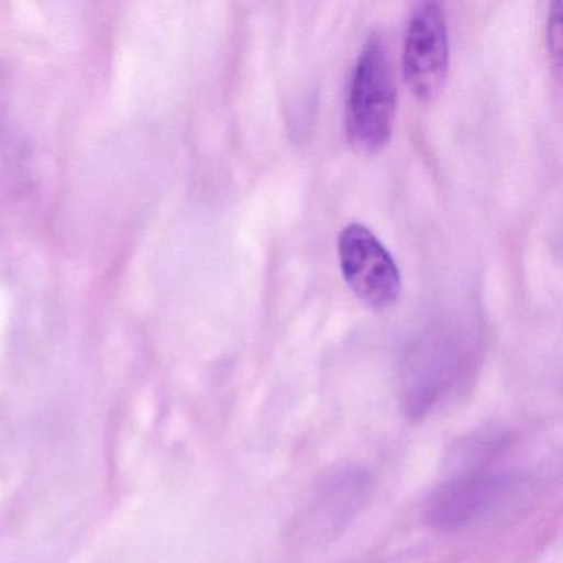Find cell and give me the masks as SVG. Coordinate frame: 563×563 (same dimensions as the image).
<instances>
[{
  "label": "cell",
  "instance_id": "7a4b0ae2",
  "mask_svg": "<svg viewBox=\"0 0 563 563\" xmlns=\"http://www.w3.org/2000/svg\"><path fill=\"white\" fill-rule=\"evenodd\" d=\"M397 113V84L387 42L374 32L365 41L345 101L349 143L362 153H377L388 143Z\"/></svg>",
  "mask_w": 563,
  "mask_h": 563
},
{
  "label": "cell",
  "instance_id": "3957f363",
  "mask_svg": "<svg viewBox=\"0 0 563 563\" xmlns=\"http://www.w3.org/2000/svg\"><path fill=\"white\" fill-rule=\"evenodd\" d=\"M339 262L349 288L374 309L390 308L400 296V269L384 243L364 223H349L338 240Z\"/></svg>",
  "mask_w": 563,
  "mask_h": 563
},
{
  "label": "cell",
  "instance_id": "6da1fadb",
  "mask_svg": "<svg viewBox=\"0 0 563 563\" xmlns=\"http://www.w3.org/2000/svg\"><path fill=\"white\" fill-rule=\"evenodd\" d=\"M503 441L484 438L466 444L457 454L461 464L428 497L423 519L437 532H456L497 509L514 486L512 474L494 470L490 460Z\"/></svg>",
  "mask_w": 563,
  "mask_h": 563
},
{
  "label": "cell",
  "instance_id": "277c9868",
  "mask_svg": "<svg viewBox=\"0 0 563 563\" xmlns=\"http://www.w3.org/2000/svg\"><path fill=\"white\" fill-rule=\"evenodd\" d=\"M450 68V34L446 15L438 2L415 5L408 21L404 48V77L420 100L440 93Z\"/></svg>",
  "mask_w": 563,
  "mask_h": 563
},
{
  "label": "cell",
  "instance_id": "5b68a950",
  "mask_svg": "<svg viewBox=\"0 0 563 563\" xmlns=\"http://www.w3.org/2000/svg\"><path fill=\"white\" fill-rule=\"evenodd\" d=\"M549 51L552 54L555 67L560 68V58H562V4L555 2L549 18Z\"/></svg>",
  "mask_w": 563,
  "mask_h": 563
}]
</instances>
